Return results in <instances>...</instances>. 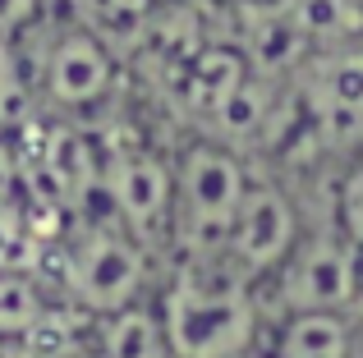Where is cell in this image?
<instances>
[{
  "mask_svg": "<svg viewBox=\"0 0 363 358\" xmlns=\"http://www.w3.org/2000/svg\"><path fill=\"white\" fill-rule=\"evenodd\" d=\"M267 317L276 313H363V262L336 221L299 234L294 253L281 262L262 289Z\"/></svg>",
  "mask_w": 363,
  "mask_h": 358,
  "instance_id": "cell-4",
  "label": "cell"
},
{
  "mask_svg": "<svg viewBox=\"0 0 363 358\" xmlns=\"http://www.w3.org/2000/svg\"><path fill=\"white\" fill-rule=\"evenodd\" d=\"M46 313H51V294L28 271H0V340H23Z\"/></svg>",
  "mask_w": 363,
  "mask_h": 358,
  "instance_id": "cell-9",
  "label": "cell"
},
{
  "mask_svg": "<svg viewBox=\"0 0 363 358\" xmlns=\"http://www.w3.org/2000/svg\"><path fill=\"white\" fill-rule=\"evenodd\" d=\"M106 212L152 253L170 258V225H175V156L152 147H116L101 156Z\"/></svg>",
  "mask_w": 363,
  "mask_h": 358,
  "instance_id": "cell-6",
  "label": "cell"
},
{
  "mask_svg": "<svg viewBox=\"0 0 363 358\" xmlns=\"http://www.w3.org/2000/svg\"><path fill=\"white\" fill-rule=\"evenodd\" d=\"M18 88V64H14V51L0 42V120L9 115V97Z\"/></svg>",
  "mask_w": 363,
  "mask_h": 358,
  "instance_id": "cell-14",
  "label": "cell"
},
{
  "mask_svg": "<svg viewBox=\"0 0 363 358\" xmlns=\"http://www.w3.org/2000/svg\"><path fill=\"white\" fill-rule=\"evenodd\" d=\"M253 171L240 147L225 138H198L175 156V225H170V262H207L221 258L240 197Z\"/></svg>",
  "mask_w": 363,
  "mask_h": 358,
  "instance_id": "cell-2",
  "label": "cell"
},
{
  "mask_svg": "<svg viewBox=\"0 0 363 358\" xmlns=\"http://www.w3.org/2000/svg\"><path fill=\"white\" fill-rule=\"evenodd\" d=\"M46 23V0H0V42L18 46Z\"/></svg>",
  "mask_w": 363,
  "mask_h": 358,
  "instance_id": "cell-12",
  "label": "cell"
},
{
  "mask_svg": "<svg viewBox=\"0 0 363 358\" xmlns=\"http://www.w3.org/2000/svg\"><path fill=\"white\" fill-rule=\"evenodd\" d=\"M152 308L166 331L170 358H257L262 350V294L221 258L170 262Z\"/></svg>",
  "mask_w": 363,
  "mask_h": 358,
  "instance_id": "cell-1",
  "label": "cell"
},
{
  "mask_svg": "<svg viewBox=\"0 0 363 358\" xmlns=\"http://www.w3.org/2000/svg\"><path fill=\"white\" fill-rule=\"evenodd\" d=\"M331 221L345 230V239L354 243V253L363 262V138L350 147L345 171L331 184Z\"/></svg>",
  "mask_w": 363,
  "mask_h": 358,
  "instance_id": "cell-10",
  "label": "cell"
},
{
  "mask_svg": "<svg viewBox=\"0 0 363 358\" xmlns=\"http://www.w3.org/2000/svg\"><path fill=\"white\" fill-rule=\"evenodd\" d=\"M60 289L83 317H111L157 294V258L120 221H83L60 248Z\"/></svg>",
  "mask_w": 363,
  "mask_h": 358,
  "instance_id": "cell-3",
  "label": "cell"
},
{
  "mask_svg": "<svg viewBox=\"0 0 363 358\" xmlns=\"http://www.w3.org/2000/svg\"><path fill=\"white\" fill-rule=\"evenodd\" d=\"M308 230L299 212V197L272 175H253L240 197V212H235L230 230L221 243V262L230 271H240L248 285L262 289L267 280L281 271V262L294 253L299 234Z\"/></svg>",
  "mask_w": 363,
  "mask_h": 358,
  "instance_id": "cell-5",
  "label": "cell"
},
{
  "mask_svg": "<svg viewBox=\"0 0 363 358\" xmlns=\"http://www.w3.org/2000/svg\"><path fill=\"white\" fill-rule=\"evenodd\" d=\"M359 313H276L262 331V358H350Z\"/></svg>",
  "mask_w": 363,
  "mask_h": 358,
  "instance_id": "cell-8",
  "label": "cell"
},
{
  "mask_svg": "<svg viewBox=\"0 0 363 358\" xmlns=\"http://www.w3.org/2000/svg\"><path fill=\"white\" fill-rule=\"evenodd\" d=\"M18 188H23V161H18V147L9 138H0V212H14Z\"/></svg>",
  "mask_w": 363,
  "mask_h": 358,
  "instance_id": "cell-13",
  "label": "cell"
},
{
  "mask_svg": "<svg viewBox=\"0 0 363 358\" xmlns=\"http://www.w3.org/2000/svg\"><path fill=\"white\" fill-rule=\"evenodd\" d=\"M161 9V0H79V18L97 28L106 42L116 37H138L143 23Z\"/></svg>",
  "mask_w": 363,
  "mask_h": 358,
  "instance_id": "cell-11",
  "label": "cell"
},
{
  "mask_svg": "<svg viewBox=\"0 0 363 358\" xmlns=\"http://www.w3.org/2000/svg\"><path fill=\"white\" fill-rule=\"evenodd\" d=\"M120 83V60H116V42L79 23L55 28L42 42L37 55V92L55 115H92L116 97Z\"/></svg>",
  "mask_w": 363,
  "mask_h": 358,
  "instance_id": "cell-7",
  "label": "cell"
}]
</instances>
